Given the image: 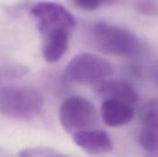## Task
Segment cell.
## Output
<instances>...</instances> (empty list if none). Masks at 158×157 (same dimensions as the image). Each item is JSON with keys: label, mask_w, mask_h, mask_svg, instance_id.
Wrapping results in <instances>:
<instances>
[{"label": "cell", "mask_w": 158, "mask_h": 157, "mask_svg": "<svg viewBox=\"0 0 158 157\" xmlns=\"http://www.w3.org/2000/svg\"><path fill=\"white\" fill-rule=\"evenodd\" d=\"M90 38L98 51L110 56L133 57L143 49L140 39L133 32L105 21H98L92 25Z\"/></svg>", "instance_id": "obj_1"}, {"label": "cell", "mask_w": 158, "mask_h": 157, "mask_svg": "<svg viewBox=\"0 0 158 157\" xmlns=\"http://www.w3.org/2000/svg\"><path fill=\"white\" fill-rule=\"evenodd\" d=\"M44 106L42 95L30 87H0V114L14 119L29 120L37 117Z\"/></svg>", "instance_id": "obj_2"}, {"label": "cell", "mask_w": 158, "mask_h": 157, "mask_svg": "<svg viewBox=\"0 0 158 157\" xmlns=\"http://www.w3.org/2000/svg\"><path fill=\"white\" fill-rule=\"evenodd\" d=\"M113 72L114 67L106 58L93 53H81L67 65L63 78L69 82L94 85L109 79Z\"/></svg>", "instance_id": "obj_3"}, {"label": "cell", "mask_w": 158, "mask_h": 157, "mask_svg": "<svg viewBox=\"0 0 158 157\" xmlns=\"http://www.w3.org/2000/svg\"><path fill=\"white\" fill-rule=\"evenodd\" d=\"M58 118L62 128L72 134L91 130L98 121L94 105L81 96H70L65 99L59 107Z\"/></svg>", "instance_id": "obj_4"}, {"label": "cell", "mask_w": 158, "mask_h": 157, "mask_svg": "<svg viewBox=\"0 0 158 157\" xmlns=\"http://www.w3.org/2000/svg\"><path fill=\"white\" fill-rule=\"evenodd\" d=\"M31 15L37 20L40 32L65 29L72 31L76 25L73 15L62 5L54 2H39L31 10Z\"/></svg>", "instance_id": "obj_5"}, {"label": "cell", "mask_w": 158, "mask_h": 157, "mask_svg": "<svg viewBox=\"0 0 158 157\" xmlns=\"http://www.w3.org/2000/svg\"><path fill=\"white\" fill-rule=\"evenodd\" d=\"M139 143L147 151L158 149V99L146 101L140 108Z\"/></svg>", "instance_id": "obj_6"}, {"label": "cell", "mask_w": 158, "mask_h": 157, "mask_svg": "<svg viewBox=\"0 0 158 157\" xmlns=\"http://www.w3.org/2000/svg\"><path fill=\"white\" fill-rule=\"evenodd\" d=\"M92 87L94 93L104 100H117L131 105L139 100V94L135 88L123 81L106 79Z\"/></svg>", "instance_id": "obj_7"}, {"label": "cell", "mask_w": 158, "mask_h": 157, "mask_svg": "<svg viewBox=\"0 0 158 157\" xmlns=\"http://www.w3.org/2000/svg\"><path fill=\"white\" fill-rule=\"evenodd\" d=\"M73 142L84 152L100 155L110 153L113 150V143L109 135L102 130H86L74 133Z\"/></svg>", "instance_id": "obj_8"}, {"label": "cell", "mask_w": 158, "mask_h": 157, "mask_svg": "<svg viewBox=\"0 0 158 157\" xmlns=\"http://www.w3.org/2000/svg\"><path fill=\"white\" fill-rule=\"evenodd\" d=\"M69 33L70 31L69 30L58 29L42 34V53L47 62H56L65 55L69 47Z\"/></svg>", "instance_id": "obj_9"}, {"label": "cell", "mask_w": 158, "mask_h": 157, "mask_svg": "<svg viewBox=\"0 0 158 157\" xmlns=\"http://www.w3.org/2000/svg\"><path fill=\"white\" fill-rule=\"evenodd\" d=\"M100 113L104 123L112 128L128 124L135 116L131 105L110 99L103 101Z\"/></svg>", "instance_id": "obj_10"}, {"label": "cell", "mask_w": 158, "mask_h": 157, "mask_svg": "<svg viewBox=\"0 0 158 157\" xmlns=\"http://www.w3.org/2000/svg\"><path fill=\"white\" fill-rule=\"evenodd\" d=\"M19 157H68L56 150L46 147H33L21 150Z\"/></svg>", "instance_id": "obj_11"}, {"label": "cell", "mask_w": 158, "mask_h": 157, "mask_svg": "<svg viewBox=\"0 0 158 157\" xmlns=\"http://www.w3.org/2000/svg\"><path fill=\"white\" fill-rule=\"evenodd\" d=\"M135 6L136 10L143 15H158V2L156 0H137Z\"/></svg>", "instance_id": "obj_12"}, {"label": "cell", "mask_w": 158, "mask_h": 157, "mask_svg": "<svg viewBox=\"0 0 158 157\" xmlns=\"http://www.w3.org/2000/svg\"><path fill=\"white\" fill-rule=\"evenodd\" d=\"M74 5L80 9L85 11H93L100 7L104 4L114 3L117 0H72Z\"/></svg>", "instance_id": "obj_13"}]
</instances>
